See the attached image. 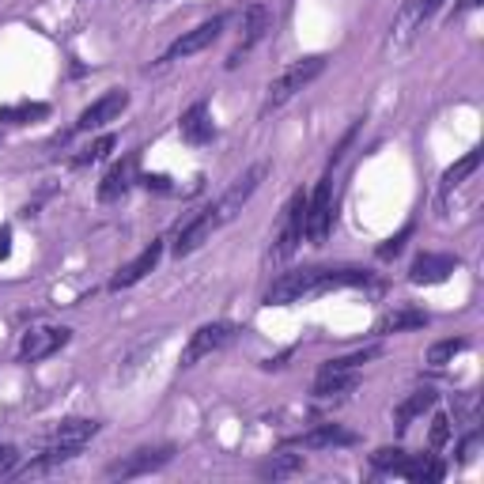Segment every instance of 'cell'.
I'll return each mask as SVG.
<instances>
[{"mask_svg":"<svg viewBox=\"0 0 484 484\" xmlns=\"http://www.w3.org/2000/svg\"><path fill=\"white\" fill-rule=\"evenodd\" d=\"M371 272L364 269H296V272H284L280 280H272V288L265 291V303L269 307H288V303H303L310 296H326V291H337V288H356V284H367Z\"/></svg>","mask_w":484,"mask_h":484,"instance_id":"1","label":"cell"},{"mask_svg":"<svg viewBox=\"0 0 484 484\" xmlns=\"http://www.w3.org/2000/svg\"><path fill=\"white\" fill-rule=\"evenodd\" d=\"M326 72V57H299V61H291V65L269 83V91H265V102H261V114H272V110H280L284 102L296 99L310 80H318Z\"/></svg>","mask_w":484,"mask_h":484,"instance_id":"2","label":"cell"},{"mask_svg":"<svg viewBox=\"0 0 484 484\" xmlns=\"http://www.w3.org/2000/svg\"><path fill=\"white\" fill-rule=\"evenodd\" d=\"M439 5H443V0H402V8H397V15H394L383 50L386 53H405L420 38V31H424L428 19L439 12Z\"/></svg>","mask_w":484,"mask_h":484,"instance_id":"3","label":"cell"},{"mask_svg":"<svg viewBox=\"0 0 484 484\" xmlns=\"http://www.w3.org/2000/svg\"><path fill=\"white\" fill-rule=\"evenodd\" d=\"M329 227H333V175H326L318 182V189L310 194V201H307L303 235H307L310 246H322L329 239Z\"/></svg>","mask_w":484,"mask_h":484,"instance_id":"4","label":"cell"},{"mask_svg":"<svg viewBox=\"0 0 484 484\" xmlns=\"http://www.w3.org/2000/svg\"><path fill=\"white\" fill-rule=\"evenodd\" d=\"M235 337H239L235 322H208V326H201L194 337H189V345L182 352V367H197L201 360H208V356L223 352Z\"/></svg>","mask_w":484,"mask_h":484,"instance_id":"5","label":"cell"},{"mask_svg":"<svg viewBox=\"0 0 484 484\" xmlns=\"http://www.w3.org/2000/svg\"><path fill=\"white\" fill-rule=\"evenodd\" d=\"M265 175H269V163H254L246 175H239L235 182L227 185V194H223V197H220V204L213 208L216 227H220V223H227V220H235V216L242 213V204L258 194V185H261V178H265Z\"/></svg>","mask_w":484,"mask_h":484,"instance_id":"6","label":"cell"},{"mask_svg":"<svg viewBox=\"0 0 484 484\" xmlns=\"http://www.w3.org/2000/svg\"><path fill=\"white\" fill-rule=\"evenodd\" d=\"M303 213H307V197L296 194V197L288 201L284 216H280L277 239H272V250H269V258H272V261H288V258L299 250V242H303Z\"/></svg>","mask_w":484,"mask_h":484,"instance_id":"7","label":"cell"},{"mask_svg":"<svg viewBox=\"0 0 484 484\" xmlns=\"http://www.w3.org/2000/svg\"><path fill=\"white\" fill-rule=\"evenodd\" d=\"M171 458H175V447H140V451H133V454H125L121 461H114V466H107V477H110V480L144 477V473L163 470Z\"/></svg>","mask_w":484,"mask_h":484,"instance_id":"8","label":"cell"},{"mask_svg":"<svg viewBox=\"0 0 484 484\" xmlns=\"http://www.w3.org/2000/svg\"><path fill=\"white\" fill-rule=\"evenodd\" d=\"M69 341H72V329H65V326L31 329V333H24V341H19V364H38V360H46V356L61 352Z\"/></svg>","mask_w":484,"mask_h":484,"instance_id":"9","label":"cell"},{"mask_svg":"<svg viewBox=\"0 0 484 484\" xmlns=\"http://www.w3.org/2000/svg\"><path fill=\"white\" fill-rule=\"evenodd\" d=\"M269 31H272V12H269L265 5H250V8H246V15H242L239 46L231 50V57H227V69H239V65H242V57H246L250 50H254Z\"/></svg>","mask_w":484,"mask_h":484,"instance_id":"10","label":"cell"},{"mask_svg":"<svg viewBox=\"0 0 484 484\" xmlns=\"http://www.w3.org/2000/svg\"><path fill=\"white\" fill-rule=\"evenodd\" d=\"M125 107H129V91H125V88L107 91V95L95 99L91 107L76 118V133H91V129H102V125L118 121V118L125 114Z\"/></svg>","mask_w":484,"mask_h":484,"instance_id":"11","label":"cell"},{"mask_svg":"<svg viewBox=\"0 0 484 484\" xmlns=\"http://www.w3.org/2000/svg\"><path fill=\"white\" fill-rule=\"evenodd\" d=\"M220 31H223V15L208 19V24L194 27V31H185L182 38H175L171 46H166V53H163V65H166V61H185V57H194V53L208 50V46H213V42L220 38Z\"/></svg>","mask_w":484,"mask_h":484,"instance_id":"12","label":"cell"},{"mask_svg":"<svg viewBox=\"0 0 484 484\" xmlns=\"http://www.w3.org/2000/svg\"><path fill=\"white\" fill-rule=\"evenodd\" d=\"M216 231V220H213V208L208 213H201V216H194L189 223H182L178 231H175V242H171V254L175 258H185V254H194V250H201L204 246V239Z\"/></svg>","mask_w":484,"mask_h":484,"instance_id":"13","label":"cell"},{"mask_svg":"<svg viewBox=\"0 0 484 484\" xmlns=\"http://www.w3.org/2000/svg\"><path fill=\"white\" fill-rule=\"evenodd\" d=\"M159 258H163V242H152L144 254H137L129 265H121L118 272H114V280H110V291H125V288H133V284H140L148 272L159 265Z\"/></svg>","mask_w":484,"mask_h":484,"instance_id":"14","label":"cell"},{"mask_svg":"<svg viewBox=\"0 0 484 484\" xmlns=\"http://www.w3.org/2000/svg\"><path fill=\"white\" fill-rule=\"evenodd\" d=\"M99 435V420H88V416H72V420H61L53 428L50 443L53 447H72V451H83Z\"/></svg>","mask_w":484,"mask_h":484,"instance_id":"15","label":"cell"},{"mask_svg":"<svg viewBox=\"0 0 484 484\" xmlns=\"http://www.w3.org/2000/svg\"><path fill=\"white\" fill-rule=\"evenodd\" d=\"M137 182V156H125L121 163H114L110 171H107V178L99 182V201L102 204H110V201H118V197H125L129 194V185Z\"/></svg>","mask_w":484,"mask_h":484,"instance_id":"16","label":"cell"},{"mask_svg":"<svg viewBox=\"0 0 484 484\" xmlns=\"http://www.w3.org/2000/svg\"><path fill=\"white\" fill-rule=\"evenodd\" d=\"M454 269H458V258H451V254H420L409 265V280L413 284H443Z\"/></svg>","mask_w":484,"mask_h":484,"instance_id":"17","label":"cell"},{"mask_svg":"<svg viewBox=\"0 0 484 484\" xmlns=\"http://www.w3.org/2000/svg\"><path fill=\"white\" fill-rule=\"evenodd\" d=\"M356 443V432L341 428V424H318L296 439V447L303 451H326V447H352Z\"/></svg>","mask_w":484,"mask_h":484,"instance_id":"18","label":"cell"},{"mask_svg":"<svg viewBox=\"0 0 484 484\" xmlns=\"http://www.w3.org/2000/svg\"><path fill=\"white\" fill-rule=\"evenodd\" d=\"M356 386H360V375H356V371H318L314 397H318V402H337V397L352 394Z\"/></svg>","mask_w":484,"mask_h":484,"instance_id":"19","label":"cell"},{"mask_svg":"<svg viewBox=\"0 0 484 484\" xmlns=\"http://www.w3.org/2000/svg\"><path fill=\"white\" fill-rule=\"evenodd\" d=\"M178 133L189 144H208V140H213V118H208V102H194V107L182 114Z\"/></svg>","mask_w":484,"mask_h":484,"instance_id":"20","label":"cell"},{"mask_svg":"<svg viewBox=\"0 0 484 484\" xmlns=\"http://www.w3.org/2000/svg\"><path fill=\"white\" fill-rule=\"evenodd\" d=\"M443 461L432 458V454H405L402 461V470H397V477H405V480H416V484H435V480H443Z\"/></svg>","mask_w":484,"mask_h":484,"instance_id":"21","label":"cell"},{"mask_svg":"<svg viewBox=\"0 0 484 484\" xmlns=\"http://www.w3.org/2000/svg\"><path fill=\"white\" fill-rule=\"evenodd\" d=\"M428 326V314L424 310H416V307H397L390 314H383L375 326V333H405V329H424Z\"/></svg>","mask_w":484,"mask_h":484,"instance_id":"22","label":"cell"},{"mask_svg":"<svg viewBox=\"0 0 484 484\" xmlns=\"http://www.w3.org/2000/svg\"><path fill=\"white\" fill-rule=\"evenodd\" d=\"M296 473H303V454H272L258 466L261 480H288Z\"/></svg>","mask_w":484,"mask_h":484,"instance_id":"23","label":"cell"},{"mask_svg":"<svg viewBox=\"0 0 484 484\" xmlns=\"http://www.w3.org/2000/svg\"><path fill=\"white\" fill-rule=\"evenodd\" d=\"M50 114L46 102H15V107H0V125H31Z\"/></svg>","mask_w":484,"mask_h":484,"instance_id":"24","label":"cell"},{"mask_svg":"<svg viewBox=\"0 0 484 484\" xmlns=\"http://www.w3.org/2000/svg\"><path fill=\"white\" fill-rule=\"evenodd\" d=\"M432 405H435V390H416L413 397H405V402L397 405V428H409L413 420L424 416Z\"/></svg>","mask_w":484,"mask_h":484,"instance_id":"25","label":"cell"},{"mask_svg":"<svg viewBox=\"0 0 484 484\" xmlns=\"http://www.w3.org/2000/svg\"><path fill=\"white\" fill-rule=\"evenodd\" d=\"M114 148H118V137H114V133H102L99 140H91L88 148H83V152L72 159V166H91V163H99V159H107Z\"/></svg>","mask_w":484,"mask_h":484,"instance_id":"26","label":"cell"},{"mask_svg":"<svg viewBox=\"0 0 484 484\" xmlns=\"http://www.w3.org/2000/svg\"><path fill=\"white\" fill-rule=\"evenodd\" d=\"M466 348H470V341H466V337H451V341H435V345L428 348V364H432V367H443V364H451L454 356H461Z\"/></svg>","mask_w":484,"mask_h":484,"instance_id":"27","label":"cell"},{"mask_svg":"<svg viewBox=\"0 0 484 484\" xmlns=\"http://www.w3.org/2000/svg\"><path fill=\"white\" fill-rule=\"evenodd\" d=\"M480 166V152H470V156H461L454 166H447V175H443V189H454L461 185V178H470L473 171Z\"/></svg>","mask_w":484,"mask_h":484,"instance_id":"28","label":"cell"},{"mask_svg":"<svg viewBox=\"0 0 484 484\" xmlns=\"http://www.w3.org/2000/svg\"><path fill=\"white\" fill-rule=\"evenodd\" d=\"M402 461H405V451L402 447H383V451L371 454V466L378 473H397V470H402Z\"/></svg>","mask_w":484,"mask_h":484,"instance_id":"29","label":"cell"},{"mask_svg":"<svg viewBox=\"0 0 484 484\" xmlns=\"http://www.w3.org/2000/svg\"><path fill=\"white\" fill-rule=\"evenodd\" d=\"M413 235V227H405V231H397V235L394 239H386L383 246H378V258H383V261H390V258H397V254H402V250H405V239Z\"/></svg>","mask_w":484,"mask_h":484,"instance_id":"30","label":"cell"},{"mask_svg":"<svg viewBox=\"0 0 484 484\" xmlns=\"http://www.w3.org/2000/svg\"><path fill=\"white\" fill-rule=\"evenodd\" d=\"M451 439V416H443L439 413L435 420H432V435H428V443H432V451H439Z\"/></svg>","mask_w":484,"mask_h":484,"instance_id":"31","label":"cell"},{"mask_svg":"<svg viewBox=\"0 0 484 484\" xmlns=\"http://www.w3.org/2000/svg\"><path fill=\"white\" fill-rule=\"evenodd\" d=\"M19 466V451L15 447H0V477H8Z\"/></svg>","mask_w":484,"mask_h":484,"instance_id":"32","label":"cell"},{"mask_svg":"<svg viewBox=\"0 0 484 484\" xmlns=\"http://www.w3.org/2000/svg\"><path fill=\"white\" fill-rule=\"evenodd\" d=\"M8 242H12V231H8V227H0V258H8V254H12V246H8Z\"/></svg>","mask_w":484,"mask_h":484,"instance_id":"33","label":"cell"},{"mask_svg":"<svg viewBox=\"0 0 484 484\" xmlns=\"http://www.w3.org/2000/svg\"><path fill=\"white\" fill-rule=\"evenodd\" d=\"M480 5V0H461V5L454 8V15H461V12H470V8H477Z\"/></svg>","mask_w":484,"mask_h":484,"instance_id":"34","label":"cell"}]
</instances>
